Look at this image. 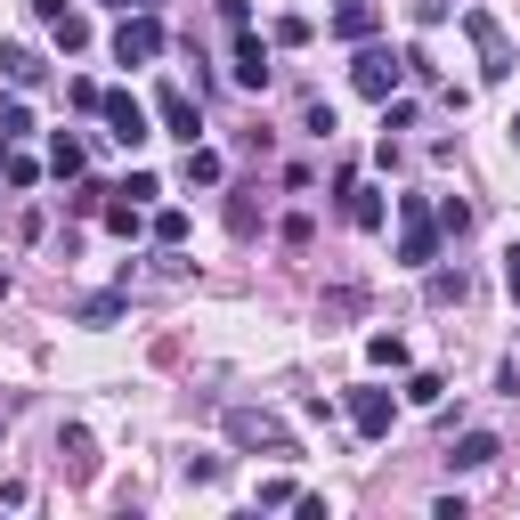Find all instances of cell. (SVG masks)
Instances as JSON below:
<instances>
[{
    "mask_svg": "<svg viewBox=\"0 0 520 520\" xmlns=\"http://www.w3.org/2000/svg\"><path fill=\"white\" fill-rule=\"evenodd\" d=\"M399 260L407 269H431L439 260V220H431L423 195H399Z\"/></svg>",
    "mask_w": 520,
    "mask_h": 520,
    "instance_id": "cell-1",
    "label": "cell"
},
{
    "mask_svg": "<svg viewBox=\"0 0 520 520\" xmlns=\"http://www.w3.org/2000/svg\"><path fill=\"white\" fill-rule=\"evenodd\" d=\"M464 33H472V49H480V82H504L512 65H520V57H512V41H504V25H496L488 9H472V17H464Z\"/></svg>",
    "mask_w": 520,
    "mask_h": 520,
    "instance_id": "cell-2",
    "label": "cell"
},
{
    "mask_svg": "<svg viewBox=\"0 0 520 520\" xmlns=\"http://www.w3.org/2000/svg\"><path fill=\"white\" fill-rule=\"evenodd\" d=\"M399 74H407V57H390V49H358V65H350L358 98H374V106H390V90H399Z\"/></svg>",
    "mask_w": 520,
    "mask_h": 520,
    "instance_id": "cell-3",
    "label": "cell"
},
{
    "mask_svg": "<svg viewBox=\"0 0 520 520\" xmlns=\"http://www.w3.org/2000/svg\"><path fill=\"white\" fill-rule=\"evenodd\" d=\"M228 439H236V447H269V455H293L285 423H277V415H260V407H228Z\"/></svg>",
    "mask_w": 520,
    "mask_h": 520,
    "instance_id": "cell-4",
    "label": "cell"
},
{
    "mask_svg": "<svg viewBox=\"0 0 520 520\" xmlns=\"http://www.w3.org/2000/svg\"><path fill=\"white\" fill-rule=\"evenodd\" d=\"M228 25H236V65H228V74H236L244 90H269V49L244 33V0H228Z\"/></svg>",
    "mask_w": 520,
    "mask_h": 520,
    "instance_id": "cell-5",
    "label": "cell"
},
{
    "mask_svg": "<svg viewBox=\"0 0 520 520\" xmlns=\"http://www.w3.org/2000/svg\"><path fill=\"white\" fill-rule=\"evenodd\" d=\"M98 114H106V139H122V147H147V106L130 98V90H106V98H98Z\"/></svg>",
    "mask_w": 520,
    "mask_h": 520,
    "instance_id": "cell-6",
    "label": "cell"
},
{
    "mask_svg": "<svg viewBox=\"0 0 520 520\" xmlns=\"http://www.w3.org/2000/svg\"><path fill=\"white\" fill-rule=\"evenodd\" d=\"M350 423H358L366 439H382L390 423H399V399H390V390H374V382H366V390H350Z\"/></svg>",
    "mask_w": 520,
    "mask_h": 520,
    "instance_id": "cell-7",
    "label": "cell"
},
{
    "mask_svg": "<svg viewBox=\"0 0 520 520\" xmlns=\"http://www.w3.org/2000/svg\"><path fill=\"white\" fill-rule=\"evenodd\" d=\"M114 57H122V65H147V57H163V25H155V17H122V33H114Z\"/></svg>",
    "mask_w": 520,
    "mask_h": 520,
    "instance_id": "cell-8",
    "label": "cell"
},
{
    "mask_svg": "<svg viewBox=\"0 0 520 520\" xmlns=\"http://www.w3.org/2000/svg\"><path fill=\"white\" fill-rule=\"evenodd\" d=\"M155 114H163L171 139H187V147H195V130H204V106H195L187 90H163V98H155Z\"/></svg>",
    "mask_w": 520,
    "mask_h": 520,
    "instance_id": "cell-9",
    "label": "cell"
},
{
    "mask_svg": "<svg viewBox=\"0 0 520 520\" xmlns=\"http://www.w3.org/2000/svg\"><path fill=\"white\" fill-rule=\"evenodd\" d=\"M496 455H504V447H496V431H464L447 464H455V472H480V464H496Z\"/></svg>",
    "mask_w": 520,
    "mask_h": 520,
    "instance_id": "cell-10",
    "label": "cell"
},
{
    "mask_svg": "<svg viewBox=\"0 0 520 520\" xmlns=\"http://www.w3.org/2000/svg\"><path fill=\"white\" fill-rule=\"evenodd\" d=\"M0 74H9V82H17V90H33V82H41V74H49V65H41V57H33V49H25V41H0Z\"/></svg>",
    "mask_w": 520,
    "mask_h": 520,
    "instance_id": "cell-11",
    "label": "cell"
},
{
    "mask_svg": "<svg viewBox=\"0 0 520 520\" xmlns=\"http://www.w3.org/2000/svg\"><path fill=\"white\" fill-rule=\"evenodd\" d=\"M334 33L342 41H366L374 33V0H334Z\"/></svg>",
    "mask_w": 520,
    "mask_h": 520,
    "instance_id": "cell-12",
    "label": "cell"
},
{
    "mask_svg": "<svg viewBox=\"0 0 520 520\" xmlns=\"http://www.w3.org/2000/svg\"><path fill=\"white\" fill-rule=\"evenodd\" d=\"M342 195H350V204H342L350 228H382V187H342Z\"/></svg>",
    "mask_w": 520,
    "mask_h": 520,
    "instance_id": "cell-13",
    "label": "cell"
},
{
    "mask_svg": "<svg viewBox=\"0 0 520 520\" xmlns=\"http://www.w3.org/2000/svg\"><path fill=\"white\" fill-rule=\"evenodd\" d=\"M57 455H65V472H74V480H90V472H98V455H90V431H65V439H57Z\"/></svg>",
    "mask_w": 520,
    "mask_h": 520,
    "instance_id": "cell-14",
    "label": "cell"
},
{
    "mask_svg": "<svg viewBox=\"0 0 520 520\" xmlns=\"http://www.w3.org/2000/svg\"><path fill=\"white\" fill-rule=\"evenodd\" d=\"M179 179H187V187H220V155H212V147H187Z\"/></svg>",
    "mask_w": 520,
    "mask_h": 520,
    "instance_id": "cell-15",
    "label": "cell"
},
{
    "mask_svg": "<svg viewBox=\"0 0 520 520\" xmlns=\"http://www.w3.org/2000/svg\"><path fill=\"white\" fill-rule=\"evenodd\" d=\"M49 171H57V179H82V139H65V130H57V147H49Z\"/></svg>",
    "mask_w": 520,
    "mask_h": 520,
    "instance_id": "cell-16",
    "label": "cell"
},
{
    "mask_svg": "<svg viewBox=\"0 0 520 520\" xmlns=\"http://www.w3.org/2000/svg\"><path fill=\"white\" fill-rule=\"evenodd\" d=\"M49 33H57V49H90V17H74V9H65Z\"/></svg>",
    "mask_w": 520,
    "mask_h": 520,
    "instance_id": "cell-17",
    "label": "cell"
},
{
    "mask_svg": "<svg viewBox=\"0 0 520 520\" xmlns=\"http://www.w3.org/2000/svg\"><path fill=\"white\" fill-rule=\"evenodd\" d=\"M0 171H9V187H33V179H41V163L17 155V147H0Z\"/></svg>",
    "mask_w": 520,
    "mask_h": 520,
    "instance_id": "cell-18",
    "label": "cell"
},
{
    "mask_svg": "<svg viewBox=\"0 0 520 520\" xmlns=\"http://www.w3.org/2000/svg\"><path fill=\"white\" fill-rule=\"evenodd\" d=\"M33 130V114H25V98H0V139H25Z\"/></svg>",
    "mask_w": 520,
    "mask_h": 520,
    "instance_id": "cell-19",
    "label": "cell"
},
{
    "mask_svg": "<svg viewBox=\"0 0 520 520\" xmlns=\"http://www.w3.org/2000/svg\"><path fill=\"white\" fill-rule=\"evenodd\" d=\"M366 358H374V366H407V342H399V334H374Z\"/></svg>",
    "mask_w": 520,
    "mask_h": 520,
    "instance_id": "cell-20",
    "label": "cell"
},
{
    "mask_svg": "<svg viewBox=\"0 0 520 520\" xmlns=\"http://www.w3.org/2000/svg\"><path fill=\"white\" fill-rule=\"evenodd\" d=\"M122 317V293H98V301H82V325H114Z\"/></svg>",
    "mask_w": 520,
    "mask_h": 520,
    "instance_id": "cell-21",
    "label": "cell"
},
{
    "mask_svg": "<svg viewBox=\"0 0 520 520\" xmlns=\"http://www.w3.org/2000/svg\"><path fill=\"white\" fill-rule=\"evenodd\" d=\"M106 228H114V236H139V204H130V195H122V204H106Z\"/></svg>",
    "mask_w": 520,
    "mask_h": 520,
    "instance_id": "cell-22",
    "label": "cell"
},
{
    "mask_svg": "<svg viewBox=\"0 0 520 520\" xmlns=\"http://www.w3.org/2000/svg\"><path fill=\"white\" fill-rule=\"evenodd\" d=\"M155 244H187V212H155Z\"/></svg>",
    "mask_w": 520,
    "mask_h": 520,
    "instance_id": "cell-23",
    "label": "cell"
},
{
    "mask_svg": "<svg viewBox=\"0 0 520 520\" xmlns=\"http://www.w3.org/2000/svg\"><path fill=\"white\" fill-rule=\"evenodd\" d=\"M439 390H447L439 374H415V382H407V399H415V407H439Z\"/></svg>",
    "mask_w": 520,
    "mask_h": 520,
    "instance_id": "cell-24",
    "label": "cell"
},
{
    "mask_svg": "<svg viewBox=\"0 0 520 520\" xmlns=\"http://www.w3.org/2000/svg\"><path fill=\"white\" fill-rule=\"evenodd\" d=\"M504 285H512V301H520V244L504 252Z\"/></svg>",
    "mask_w": 520,
    "mask_h": 520,
    "instance_id": "cell-25",
    "label": "cell"
},
{
    "mask_svg": "<svg viewBox=\"0 0 520 520\" xmlns=\"http://www.w3.org/2000/svg\"><path fill=\"white\" fill-rule=\"evenodd\" d=\"M33 17H41V25H57V17H65V0H33Z\"/></svg>",
    "mask_w": 520,
    "mask_h": 520,
    "instance_id": "cell-26",
    "label": "cell"
},
{
    "mask_svg": "<svg viewBox=\"0 0 520 520\" xmlns=\"http://www.w3.org/2000/svg\"><path fill=\"white\" fill-rule=\"evenodd\" d=\"M504 130H512V147H520V114H512V122H504Z\"/></svg>",
    "mask_w": 520,
    "mask_h": 520,
    "instance_id": "cell-27",
    "label": "cell"
},
{
    "mask_svg": "<svg viewBox=\"0 0 520 520\" xmlns=\"http://www.w3.org/2000/svg\"><path fill=\"white\" fill-rule=\"evenodd\" d=\"M98 9H130V0H98Z\"/></svg>",
    "mask_w": 520,
    "mask_h": 520,
    "instance_id": "cell-28",
    "label": "cell"
},
{
    "mask_svg": "<svg viewBox=\"0 0 520 520\" xmlns=\"http://www.w3.org/2000/svg\"><path fill=\"white\" fill-rule=\"evenodd\" d=\"M0 301H9V269H0Z\"/></svg>",
    "mask_w": 520,
    "mask_h": 520,
    "instance_id": "cell-29",
    "label": "cell"
},
{
    "mask_svg": "<svg viewBox=\"0 0 520 520\" xmlns=\"http://www.w3.org/2000/svg\"><path fill=\"white\" fill-rule=\"evenodd\" d=\"M0 431H9V423H0Z\"/></svg>",
    "mask_w": 520,
    "mask_h": 520,
    "instance_id": "cell-30",
    "label": "cell"
}]
</instances>
